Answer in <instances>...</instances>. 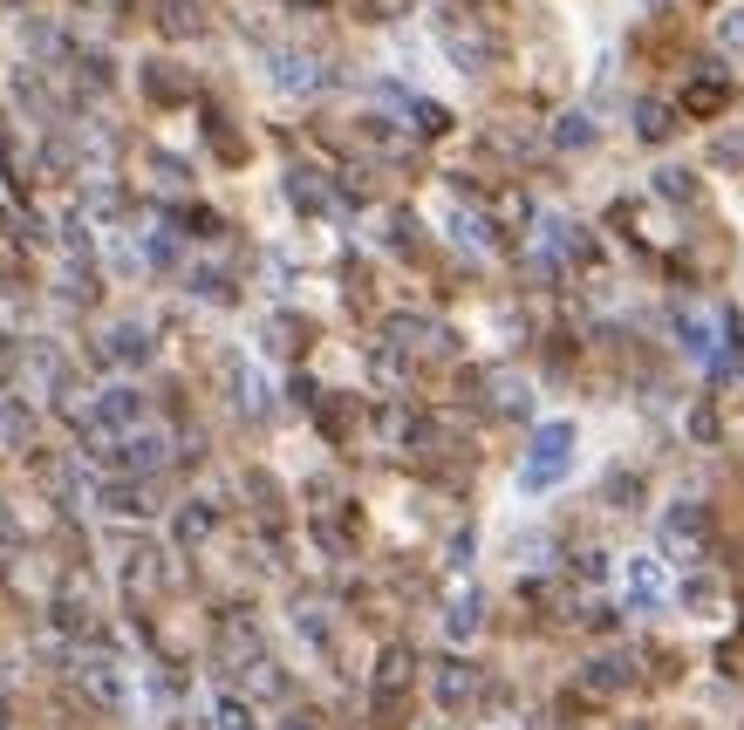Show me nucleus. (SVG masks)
<instances>
[{
    "label": "nucleus",
    "mask_w": 744,
    "mask_h": 730,
    "mask_svg": "<svg viewBox=\"0 0 744 730\" xmlns=\"http://www.w3.org/2000/svg\"><path fill=\"white\" fill-rule=\"evenodd\" d=\"M656 185H663L669 198H697V178H690V171H663Z\"/></svg>",
    "instance_id": "obj_6"
},
{
    "label": "nucleus",
    "mask_w": 744,
    "mask_h": 730,
    "mask_svg": "<svg viewBox=\"0 0 744 730\" xmlns=\"http://www.w3.org/2000/svg\"><path fill=\"white\" fill-rule=\"evenodd\" d=\"M553 137H560L567 151H574V144H594V116H560V130H553Z\"/></svg>",
    "instance_id": "obj_4"
},
{
    "label": "nucleus",
    "mask_w": 744,
    "mask_h": 730,
    "mask_svg": "<svg viewBox=\"0 0 744 730\" xmlns=\"http://www.w3.org/2000/svg\"><path fill=\"white\" fill-rule=\"evenodd\" d=\"M567 458H574V430H567V423L540 430V437H533V451H526V485H533V492L553 485V478L567 471Z\"/></svg>",
    "instance_id": "obj_1"
},
{
    "label": "nucleus",
    "mask_w": 744,
    "mask_h": 730,
    "mask_svg": "<svg viewBox=\"0 0 744 730\" xmlns=\"http://www.w3.org/2000/svg\"><path fill=\"white\" fill-rule=\"evenodd\" d=\"M724 41H744V14H731V21H724Z\"/></svg>",
    "instance_id": "obj_7"
},
{
    "label": "nucleus",
    "mask_w": 744,
    "mask_h": 730,
    "mask_svg": "<svg viewBox=\"0 0 744 730\" xmlns=\"http://www.w3.org/2000/svg\"><path fill=\"white\" fill-rule=\"evenodd\" d=\"M628 587H635V608H656V567H649V560L628 574Z\"/></svg>",
    "instance_id": "obj_5"
},
{
    "label": "nucleus",
    "mask_w": 744,
    "mask_h": 730,
    "mask_svg": "<svg viewBox=\"0 0 744 730\" xmlns=\"http://www.w3.org/2000/svg\"><path fill=\"white\" fill-rule=\"evenodd\" d=\"M683 110H690V116H724V110H731V76H724V69L690 76V82H683Z\"/></svg>",
    "instance_id": "obj_2"
},
{
    "label": "nucleus",
    "mask_w": 744,
    "mask_h": 730,
    "mask_svg": "<svg viewBox=\"0 0 744 730\" xmlns=\"http://www.w3.org/2000/svg\"><path fill=\"white\" fill-rule=\"evenodd\" d=\"M669 130H676L669 103H635V137H642V144H663Z\"/></svg>",
    "instance_id": "obj_3"
}]
</instances>
